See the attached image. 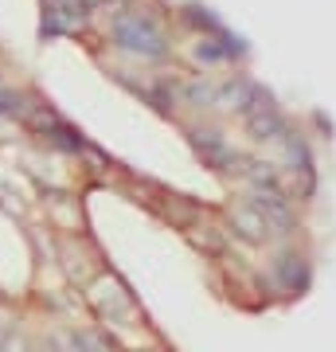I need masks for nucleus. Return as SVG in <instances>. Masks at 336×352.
<instances>
[{"mask_svg": "<svg viewBox=\"0 0 336 352\" xmlns=\"http://www.w3.org/2000/svg\"><path fill=\"white\" fill-rule=\"evenodd\" d=\"M24 133H32V138H36L47 153H63V157H82L87 145H90V141L82 138L71 122H63L59 113L47 110L43 102H36L32 113L24 118Z\"/></svg>", "mask_w": 336, "mask_h": 352, "instance_id": "2", "label": "nucleus"}, {"mask_svg": "<svg viewBox=\"0 0 336 352\" xmlns=\"http://www.w3.org/2000/svg\"><path fill=\"white\" fill-rule=\"evenodd\" d=\"M20 133H24V126H20V122L0 118V145H4V141H20Z\"/></svg>", "mask_w": 336, "mask_h": 352, "instance_id": "17", "label": "nucleus"}, {"mask_svg": "<svg viewBox=\"0 0 336 352\" xmlns=\"http://www.w3.org/2000/svg\"><path fill=\"white\" fill-rule=\"evenodd\" d=\"M55 344H63L67 352H113V337L106 329H90V325H75L63 329Z\"/></svg>", "mask_w": 336, "mask_h": 352, "instance_id": "9", "label": "nucleus"}, {"mask_svg": "<svg viewBox=\"0 0 336 352\" xmlns=\"http://www.w3.org/2000/svg\"><path fill=\"white\" fill-rule=\"evenodd\" d=\"M55 263L63 266V274L71 278V286H87L94 274L106 270L87 235H55Z\"/></svg>", "mask_w": 336, "mask_h": 352, "instance_id": "4", "label": "nucleus"}, {"mask_svg": "<svg viewBox=\"0 0 336 352\" xmlns=\"http://www.w3.org/2000/svg\"><path fill=\"white\" fill-rule=\"evenodd\" d=\"M254 90H258V87H250L247 78H227L223 87L215 90L212 110H219V113H243V110H247V102L254 98Z\"/></svg>", "mask_w": 336, "mask_h": 352, "instance_id": "11", "label": "nucleus"}, {"mask_svg": "<svg viewBox=\"0 0 336 352\" xmlns=\"http://www.w3.org/2000/svg\"><path fill=\"white\" fill-rule=\"evenodd\" d=\"M36 94H27V90L20 87H4L0 82V118H8V122H20L24 126V118L32 113V106H36Z\"/></svg>", "mask_w": 336, "mask_h": 352, "instance_id": "12", "label": "nucleus"}, {"mask_svg": "<svg viewBox=\"0 0 336 352\" xmlns=\"http://www.w3.org/2000/svg\"><path fill=\"white\" fill-rule=\"evenodd\" d=\"M192 138H196V149H199V157H203V161L212 164V168H219V173H231V168H243V157H238V153L231 149V145H227V141L219 138V133H212V129L203 133V129H199V133H192Z\"/></svg>", "mask_w": 336, "mask_h": 352, "instance_id": "8", "label": "nucleus"}, {"mask_svg": "<svg viewBox=\"0 0 336 352\" xmlns=\"http://www.w3.org/2000/svg\"><path fill=\"white\" fill-rule=\"evenodd\" d=\"M43 4H63V8H87L82 0H43Z\"/></svg>", "mask_w": 336, "mask_h": 352, "instance_id": "18", "label": "nucleus"}, {"mask_svg": "<svg viewBox=\"0 0 336 352\" xmlns=\"http://www.w3.org/2000/svg\"><path fill=\"white\" fill-rule=\"evenodd\" d=\"M243 122H247V133L254 141H278L282 133H286V126H282V113L274 110V102L266 98L262 90H254V98L247 102Z\"/></svg>", "mask_w": 336, "mask_h": 352, "instance_id": "6", "label": "nucleus"}, {"mask_svg": "<svg viewBox=\"0 0 336 352\" xmlns=\"http://www.w3.org/2000/svg\"><path fill=\"white\" fill-rule=\"evenodd\" d=\"M82 294H87L90 309H94L102 321H110V325H122V321H129V317L137 314V309H133V294H129V286H125L113 270L94 274L87 286H82Z\"/></svg>", "mask_w": 336, "mask_h": 352, "instance_id": "3", "label": "nucleus"}, {"mask_svg": "<svg viewBox=\"0 0 336 352\" xmlns=\"http://www.w3.org/2000/svg\"><path fill=\"white\" fill-rule=\"evenodd\" d=\"M305 274H309V270H305V258H301V254H282L274 263V282L282 289H289V294H298V289L305 286Z\"/></svg>", "mask_w": 336, "mask_h": 352, "instance_id": "13", "label": "nucleus"}, {"mask_svg": "<svg viewBox=\"0 0 336 352\" xmlns=\"http://www.w3.org/2000/svg\"><path fill=\"white\" fill-rule=\"evenodd\" d=\"M47 219L55 227V235H87V219H82V204L63 188H47Z\"/></svg>", "mask_w": 336, "mask_h": 352, "instance_id": "5", "label": "nucleus"}, {"mask_svg": "<svg viewBox=\"0 0 336 352\" xmlns=\"http://www.w3.org/2000/svg\"><path fill=\"white\" fill-rule=\"evenodd\" d=\"M90 28V8H63V4H43L39 36L59 39V36H82Z\"/></svg>", "mask_w": 336, "mask_h": 352, "instance_id": "7", "label": "nucleus"}, {"mask_svg": "<svg viewBox=\"0 0 336 352\" xmlns=\"http://www.w3.org/2000/svg\"><path fill=\"white\" fill-rule=\"evenodd\" d=\"M188 239L196 243L199 251H208V254H219V251H223V239L215 235V227H188Z\"/></svg>", "mask_w": 336, "mask_h": 352, "instance_id": "15", "label": "nucleus"}, {"mask_svg": "<svg viewBox=\"0 0 336 352\" xmlns=\"http://www.w3.org/2000/svg\"><path fill=\"white\" fill-rule=\"evenodd\" d=\"M227 219H231V227H235V231H238L247 243H266V239H270V227H266L262 212H258L250 200L235 204V208L227 212Z\"/></svg>", "mask_w": 336, "mask_h": 352, "instance_id": "10", "label": "nucleus"}, {"mask_svg": "<svg viewBox=\"0 0 336 352\" xmlns=\"http://www.w3.org/2000/svg\"><path fill=\"white\" fill-rule=\"evenodd\" d=\"M215 90H219V87H215V82H208V78H188L180 94H184L188 106H196V110H212Z\"/></svg>", "mask_w": 336, "mask_h": 352, "instance_id": "14", "label": "nucleus"}, {"mask_svg": "<svg viewBox=\"0 0 336 352\" xmlns=\"http://www.w3.org/2000/svg\"><path fill=\"white\" fill-rule=\"evenodd\" d=\"M110 43L141 63H164L172 55L161 20L153 12H137V8H117V16L110 20Z\"/></svg>", "mask_w": 336, "mask_h": 352, "instance_id": "1", "label": "nucleus"}, {"mask_svg": "<svg viewBox=\"0 0 336 352\" xmlns=\"http://www.w3.org/2000/svg\"><path fill=\"white\" fill-rule=\"evenodd\" d=\"M32 352H43V349H32Z\"/></svg>", "mask_w": 336, "mask_h": 352, "instance_id": "21", "label": "nucleus"}, {"mask_svg": "<svg viewBox=\"0 0 336 352\" xmlns=\"http://www.w3.org/2000/svg\"><path fill=\"white\" fill-rule=\"evenodd\" d=\"M43 352H67V349H63V344H55V340H47V344H43Z\"/></svg>", "mask_w": 336, "mask_h": 352, "instance_id": "19", "label": "nucleus"}, {"mask_svg": "<svg viewBox=\"0 0 336 352\" xmlns=\"http://www.w3.org/2000/svg\"><path fill=\"white\" fill-rule=\"evenodd\" d=\"M87 8H102V4H110V0H82Z\"/></svg>", "mask_w": 336, "mask_h": 352, "instance_id": "20", "label": "nucleus"}, {"mask_svg": "<svg viewBox=\"0 0 336 352\" xmlns=\"http://www.w3.org/2000/svg\"><path fill=\"white\" fill-rule=\"evenodd\" d=\"M0 352H32V349H27V340L12 329V333H4V340H0Z\"/></svg>", "mask_w": 336, "mask_h": 352, "instance_id": "16", "label": "nucleus"}]
</instances>
